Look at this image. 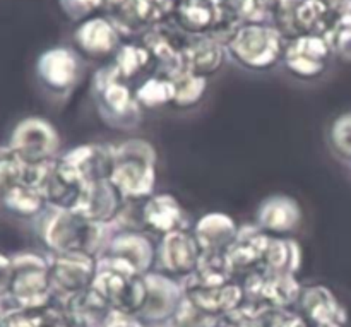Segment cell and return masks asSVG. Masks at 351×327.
Wrapping results in <instances>:
<instances>
[{"label": "cell", "instance_id": "30bf717a", "mask_svg": "<svg viewBox=\"0 0 351 327\" xmlns=\"http://www.w3.org/2000/svg\"><path fill=\"white\" fill-rule=\"evenodd\" d=\"M332 10L336 16L322 36L328 40L331 50L351 60V0H338Z\"/></svg>", "mask_w": 351, "mask_h": 327}, {"label": "cell", "instance_id": "4dcf8cb0", "mask_svg": "<svg viewBox=\"0 0 351 327\" xmlns=\"http://www.w3.org/2000/svg\"><path fill=\"white\" fill-rule=\"evenodd\" d=\"M319 327H345V324H329V326H319Z\"/></svg>", "mask_w": 351, "mask_h": 327}, {"label": "cell", "instance_id": "d4e9b609", "mask_svg": "<svg viewBox=\"0 0 351 327\" xmlns=\"http://www.w3.org/2000/svg\"><path fill=\"white\" fill-rule=\"evenodd\" d=\"M332 146L346 160H351V113L336 120L332 127Z\"/></svg>", "mask_w": 351, "mask_h": 327}, {"label": "cell", "instance_id": "6da1fadb", "mask_svg": "<svg viewBox=\"0 0 351 327\" xmlns=\"http://www.w3.org/2000/svg\"><path fill=\"white\" fill-rule=\"evenodd\" d=\"M50 267L40 257L24 254L12 259L7 297L2 298L9 308H40L45 307L50 291Z\"/></svg>", "mask_w": 351, "mask_h": 327}, {"label": "cell", "instance_id": "5bb4252c", "mask_svg": "<svg viewBox=\"0 0 351 327\" xmlns=\"http://www.w3.org/2000/svg\"><path fill=\"white\" fill-rule=\"evenodd\" d=\"M3 204L12 213L21 216H33L36 215L45 204V197L36 187H31L27 184H17L3 195Z\"/></svg>", "mask_w": 351, "mask_h": 327}, {"label": "cell", "instance_id": "ffe728a7", "mask_svg": "<svg viewBox=\"0 0 351 327\" xmlns=\"http://www.w3.org/2000/svg\"><path fill=\"white\" fill-rule=\"evenodd\" d=\"M149 62V50L136 45H125L117 55V72L123 77H130Z\"/></svg>", "mask_w": 351, "mask_h": 327}, {"label": "cell", "instance_id": "9a60e30c", "mask_svg": "<svg viewBox=\"0 0 351 327\" xmlns=\"http://www.w3.org/2000/svg\"><path fill=\"white\" fill-rule=\"evenodd\" d=\"M165 261H167L170 269L187 273L195 261L194 247H192L191 240L180 233L168 237L167 245H165Z\"/></svg>", "mask_w": 351, "mask_h": 327}, {"label": "cell", "instance_id": "83f0119b", "mask_svg": "<svg viewBox=\"0 0 351 327\" xmlns=\"http://www.w3.org/2000/svg\"><path fill=\"white\" fill-rule=\"evenodd\" d=\"M273 327H307L305 322L297 315H278L274 319Z\"/></svg>", "mask_w": 351, "mask_h": 327}, {"label": "cell", "instance_id": "3957f363", "mask_svg": "<svg viewBox=\"0 0 351 327\" xmlns=\"http://www.w3.org/2000/svg\"><path fill=\"white\" fill-rule=\"evenodd\" d=\"M9 146L26 165L45 163L55 147V132L43 120L27 119L14 129Z\"/></svg>", "mask_w": 351, "mask_h": 327}, {"label": "cell", "instance_id": "ac0fdd59", "mask_svg": "<svg viewBox=\"0 0 351 327\" xmlns=\"http://www.w3.org/2000/svg\"><path fill=\"white\" fill-rule=\"evenodd\" d=\"M199 237L204 247H221L233 237V225L225 216H209L199 226Z\"/></svg>", "mask_w": 351, "mask_h": 327}, {"label": "cell", "instance_id": "603a6c76", "mask_svg": "<svg viewBox=\"0 0 351 327\" xmlns=\"http://www.w3.org/2000/svg\"><path fill=\"white\" fill-rule=\"evenodd\" d=\"M137 95H139V98L143 99L146 105H156V103L168 101V99L175 96L173 82L151 79V81H147L146 84L139 89Z\"/></svg>", "mask_w": 351, "mask_h": 327}, {"label": "cell", "instance_id": "7a4b0ae2", "mask_svg": "<svg viewBox=\"0 0 351 327\" xmlns=\"http://www.w3.org/2000/svg\"><path fill=\"white\" fill-rule=\"evenodd\" d=\"M233 57L249 67H267L274 64L283 51L281 34L263 24H247L239 27L228 41Z\"/></svg>", "mask_w": 351, "mask_h": 327}, {"label": "cell", "instance_id": "f1b7e54d", "mask_svg": "<svg viewBox=\"0 0 351 327\" xmlns=\"http://www.w3.org/2000/svg\"><path fill=\"white\" fill-rule=\"evenodd\" d=\"M5 314H7V307L3 304V300H0V327H5Z\"/></svg>", "mask_w": 351, "mask_h": 327}, {"label": "cell", "instance_id": "8992f818", "mask_svg": "<svg viewBox=\"0 0 351 327\" xmlns=\"http://www.w3.org/2000/svg\"><path fill=\"white\" fill-rule=\"evenodd\" d=\"M177 19L192 33H204L221 24L223 9L218 0H177Z\"/></svg>", "mask_w": 351, "mask_h": 327}, {"label": "cell", "instance_id": "9c48e42d", "mask_svg": "<svg viewBox=\"0 0 351 327\" xmlns=\"http://www.w3.org/2000/svg\"><path fill=\"white\" fill-rule=\"evenodd\" d=\"M182 53H184V67H187L192 74L213 72L221 64L223 58L221 45L218 43V40L206 36L191 41V45Z\"/></svg>", "mask_w": 351, "mask_h": 327}, {"label": "cell", "instance_id": "e0dca14e", "mask_svg": "<svg viewBox=\"0 0 351 327\" xmlns=\"http://www.w3.org/2000/svg\"><path fill=\"white\" fill-rule=\"evenodd\" d=\"M240 293L237 288H223V287H213L211 290H194L192 291V298L195 304L201 308L208 312L223 311L228 308L239 300Z\"/></svg>", "mask_w": 351, "mask_h": 327}, {"label": "cell", "instance_id": "d6986e66", "mask_svg": "<svg viewBox=\"0 0 351 327\" xmlns=\"http://www.w3.org/2000/svg\"><path fill=\"white\" fill-rule=\"evenodd\" d=\"M146 218L154 228L170 232L178 223V208L171 199L160 197L147 206Z\"/></svg>", "mask_w": 351, "mask_h": 327}, {"label": "cell", "instance_id": "1f68e13d", "mask_svg": "<svg viewBox=\"0 0 351 327\" xmlns=\"http://www.w3.org/2000/svg\"><path fill=\"white\" fill-rule=\"evenodd\" d=\"M331 2H338V0H331Z\"/></svg>", "mask_w": 351, "mask_h": 327}, {"label": "cell", "instance_id": "484cf974", "mask_svg": "<svg viewBox=\"0 0 351 327\" xmlns=\"http://www.w3.org/2000/svg\"><path fill=\"white\" fill-rule=\"evenodd\" d=\"M62 9L72 17H81L103 5L101 0H60Z\"/></svg>", "mask_w": 351, "mask_h": 327}, {"label": "cell", "instance_id": "8fae6325", "mask_svg": "<svg viewBox=\"0 0 351 327\" xmlns=\"http://www.w3.org/2000/svg\"><path fill=\"white\" fill-rule=\"evenodd\" d=\"M307 312L319 326L345 324L346 315L336 298L324 288H314L307 295Z\"/></svg>", "mask_w": 351, "mask_h": 327}, {"label": "cell", "instance_id": "7c38bea8", "mask_svg": "<svg viewBox=\"0 0 351 327\" xmlns=\"http://www.w3.org/2000/svg\"><path fill=\"white\" fill-rule=\"evenodd\" d=\"M89 264L84 261H74V257H60L50 267L51 287L62 288L65 291H74L82 288L89 278Z\"/></svg>", "mask_w": 351, "mask_h": 327}, {"label": "cell", "instance_id": "cb8c5ba5", "mask_svg": "<svg viewBox=\"0 0 351 327\" xmlns=\"http://www.w3.org/2000/svg\"><path fill=\"white\" fill-rule=\"evenodd\" d=\"M264 243L266 242H264L261 237L245 240V242L235 243V247L230 250V263L239 264V266L250 264L252 261H256V257H261V254L264 252V249H266Z\"/></svg>", "mask_w": 351, "mask_h": 327}, {"label": "cell", "instance_id": "277c9868", "mask_svg": "<svg viewBox=\"0 0 351 327\" xmlns=\"http://www.w3.org/2000/svg\"><path fill=\"white\" fill-rule=\"evenodd\" d=\"M331 47L321 34L298 36L285 48V58L291 72L302 77H312L324 71Z\"/></svg>", "mask_w": 351, "mask_h": 327}, {"label": "cell", "instance_id": "2e32d148", "mask_svg": "<svg viewBox=\"0 0 351 327\" xmlns=\"http://www.w3.org/2000/svg\"><path fill=\"white\" fill-rule=\"evenodd\" d=\"M27 165L14 153L10 146H0V199L24 178Z\"/></svg>", "mask_w": 351, "mask_h": 327}, {"label": "cell", "instance_id": "7402d4cb", "mask_svg": "<svg viewBox=\"0 0 351 327\" xmlns=\"http://www.w3.org/2000/svg\"><path fill=\"white\" fill-rule=\"evenodd\" d=\"M273 5L274 0H237L235 14L250 24H259L269 16Z\"/></svg>", "mask_w": 351, "mask_h": 327}, {"label": "cell", "instance_id": "f546056e", "mask_svg": "<svg viewBox=\"0 0 351 327\" xmlns=\"http://www.w3.org/2000/svg\"><path fill=\"white\" fill-rule=\"evenodd\" d=\"M235 327H256L249 319H240V321L235 322Z\"/></svg>", "mask_w": 351, "mask_h": 327}, {"label": "cell", "instance_id": "44dd1931", "mask_svg": "<svg viewBox=\"0 0 351 327\" xmlns=\"http://www.w3.org/2000/svg\"><path fill=\"white\" fill-rule=\"evenodd\" d=\"M297 221V209L288 202H274L263 211V223L271 230H288Z\"/></svg>", "mask_w": 351, "mask_h": 327}, {"label": "cell", "instance_id": "4fadbf2b", "mask_svg": "<svg viewBox=\"0 0 351 327\" xmlns=\"http://www.w3.org/2000/svg\"><path fill=\"white\" fill-rule=\"evenodd\" d=\"M115 182L120 189H123L129 194H144L151 187V171L144 165V161L129 160L117 167Z\"/></svg>", "mask_w": 351, "mask_h": 327}, {"label": "cell", "instance_id": "52a82bcc", "mask_svg": "<svg viewBox=\"0 0 351 327\" xmlns=\"http://www.w3.org/2000/svg\"><path fill=\"white\" fill-rule=\"evenodd\" d=\"M77 64L74 55L64 48H53L38 58V75L51 89H65L74 82Z\"/></svg>", "mask_w": 351, "mask_h": 327}, {"label": "cell", "instance_id": "5b68a950", "mask_svg": "<svg viewBox=\"0 0 351 327\" xmlns=\"http://www.w3.org/2000/svg\"><path fill=\"white\" fill-rule=\"evenodd\" d=\"M95 226L88 225L86 218L71 215V213H60L55 216L45 232V239L53 249L62 252H72L74 249H82L88 245L95 235Z\"/></svg>", "mask_w": 351, "mask_h": 327}, {"label": "cell", "instance_id": "ba28073f", "mask_svg": "<svg viewBox=\"0 0 351 327\" xmlns=\"http://www.w3.org/2000/svg\"><path fill=\"white\" fill-rule=\"evenodd\" d=\"M75 41L84 53L106 55L119 43V31L110 21L103 17H93L79 26L75 31Z\"/></svg>", "mask_w": 351, "mask_h": 327}, {"label": "cell", "instance_id": "4316f807", "mask_svg": "<svg viewBox=\"0 0 351 327\" xmlns=\"http://www.w3.org/2000/svg\"><path fill=\"white\" fill-rule=\"evenodd\" d=\"M10 276H12V259L0 254V300L7 297Z\"/></svg>", "mask_w": 351, "mask_h": 327}]
</instances>
